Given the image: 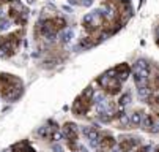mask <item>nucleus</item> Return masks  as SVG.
I'll return each instance as SVG.
<instances>
[{"label":"nucleus","mask_w":159,"mask_h":152,"mask_svg":"<svg viewBox=\"0 0 159 152\" xmlns=\"http://www.w3.org/2000/svg\"><path fill=\"white\" fill-rule=\"evenodd\" d=\"M139 146H140V143H139L137 140H134V138L125 136V138L120 140V149H121L123 152H134Z\"/></svg>","instance_id":"6"},{"label":"nucleus","mask_w":159,"mask_h":152,"mask_svg":"<svg viewBox=\"0 0 159 152\" xmlns=\"http://www.w3.org/2000/svg\"><path fill=\"white\" fill-rule=\"evenodd\" d=\"M22 94V81L14 75H0V95L5 100H16Z\"/></svg>","instance_id":"2"},{"label":"nucleus","mask_w":159,"mask_h":152,"mask_svg":"<svg viewBox=\"0 0 159 152\" xmlns=\"http://www.w3.org/2000/svg\"><path fill=\"white\" fill-rule=\"evenodd\" d=\"M20 40H22V32H11L7 33L3 37H0V52H5L8 56L14 54L20 45Z\"/></svg>","instance_id":"4"},{"label":"nucleus","mask_w":159,"mask_h":152,"mask_svg":"<svg viewBox=\"0 0 159 152\" xmlns=\"http://www.w3.org/2000/svg\"><path fill=\"white\" fill-rule=\"evenodd\" d=\"M154 152H156V150H154Z\"/></svg>","instance_id":"8"},{"label":"nucleus","mask_w":159,"mask_h":152,"mask_svg":"<svg viewBox=\"0 0 159 152\" xmlns=\"http://www.w3.org/2000/svg\"><path fill=\"white\" fill-rule=\"evenodd\" d=\"M128 75H129V67H128V65H118V67L110 70L109 73L102 75L98 79V84H99V87L106 94L117 95L121 91V84L128 78Z\"/></svg>","instance_id":"1"},{"label":"nucleus","mask_w":159,"mask_h":152,"mask_svg":"<svg viewBox=\"0 0 159 152\" xmlns=\"http://www.w3.org/2000/svg\"><path fill=\"white\" fill-rule=\"evenodd\" d=\"M13 152H35V149H32L29 143H20V144L14 146Z\"/></svg>","instance_id":"7"},{"label":"nucleus","mask_w":159,"mask_h":152,"mask_svg":"<svg viewBox=\"0 0 159 152\" xmlns=\"http://www.w3.org/2000/svg\"><path fill=\"white\" fill-rule=\"evenodd\" d=\"M93 106V89L87 87V91H84L74 101L73 105V113L76 116H85Z\"/></svg>","instance_id":"3"},{"label":"nucleus","mask_w":159,"mask_h":152,"mask_svg":"<svg viewBox=\"0 0 159 152\" xmlns=\"http://www.w3.org/2000/svg\"><path fill=\"white\" fill-rule=\"evenodd\" d=\"M63 135H65L68 149H70V150H77V146H79V132H77L76 125L74 124H66L63 127Z\"/></svg>","instance_id":"5"}]
</instances>
